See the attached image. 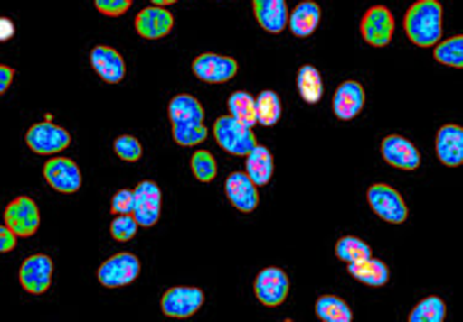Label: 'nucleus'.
I'll return each instance as SVG.
<instances>
[{
    "mask_svg": "<svg viewBox=\"0 0 463 322\" xmlns=\"http://www.w3.org/2000/svg\"><path fill=\"white\" fill-rule=\"evenodd\" d=\"M18 239H20V236L13 232L10 226H5V224L0 226V251H3V253H10V251L15 249Z\"/></svg>",
    "mask_w": 463,
    "mask_h": 322,
    "instance_id": "nucleus-38",
    "label": "nucleus"
},
{
    "mask_svg": "<svg viewBox=\"0 0 463 322\" xmlns=\"http://www.w3.org/2000/svg\"><path fill=\"white\" fill-rule=\"evenodd\" d=\"M360 32L367 45L387 47L392 42L394 35V18L392 13L383 5H374L365 13V18L360 23Z\"/></svg>",
    "mask_w": 463,
    "mask_h": 322,
    "instance_id": "nucleus-7",
    "label": "nucleus"
},
{
    "mask_svg": "<svg viewBox=\"0 0 463 322\" xmlns=\"http://www.w3.org/2000/svg\"><path fill=\"white\" fill-rule=\"evenodd\" d=\"M52 259L45 253H35L20 266V286L33 296H43L50 283H52Z\"/></svg>",
    "mask_w": 463,
    "mask_h": 322,
    "instance_id": "nucleus-9",
    "label": "nucleus"
},
{
    "mask_svg": "<svg viewBox=\"0 0 463 322\" xmlns=\"http://www.w3.org/2000/svg\"><path fill=\"white\" fill-rule=\"evenodd\" d=\"M114 215H134V189H118L111 199Z\"/></svg>",
    "mask_w": 463,
    "mask_h": 322,
    "instance_id": "nucleus-36",
    "label": "nucleus"
},
{
    "mask_svg": "<svg viewBox=\"0 0 463 322\" xmlns=\"http://www.w3.org/2000/svg\"><path fill=\"white\" fill-rule=\"evenodd\" d=\"M173 23H175V18L170 15L168 8L151 5V8H143L136 15V32L143 40H161V37H165L173 30Z\"/></svg>",
    "mask_w": 463,
    "mask_h": 322,
    "instance_id": "nucleus-15",
    "label": "nucleus"
},
{
    "mask_svg": "<svg viewBox=\"0 0 463 322\" xmlns=\"http://www.w3.org/2000/svg\"><path fill=\"white\" fill-rule=\"evenodd\" d=\"M407 37L417 47H437L444 32V8L439 0H417L404 18Z\"/></svg>",
    "mask_w": 463,
    "mask_h": 322,
    "instance_id": "nucleus-1",
    "label": "nucleus"
},
{
    "mask_svg": "<svg viewBox=\"0 0 463 322\" xmlns=\"http://www.w3.org/2000/svg\"><path fill=\"white\" fill-rule=\"evenodd\" d=\"M138 219L134 215H116V219L111 222V236L116 242H131L138 232Z\"/></svg>",
    "mask_w": 463,
    "mask_h": 322,
    "instance_id": "nucleus-33",
    "label": "nucleus"
},
{
    "mask_svg": "<svg viewBox=\"0 0 463 322\" xmlns=\"http://www.w3.org/2000/svg\"><path fill=\"white\" fill-rule=\"evenodd\" d=\"M237 69H240L237 60L213 52L200 54L193 62V72H195L197 79L205 81V84H224V81L234 79Z\"/></svg>",
    "mask_w": 463,
    "mask_h": 322,
    "instance_id": "nucleus-8",
    "label": "nucleus"
},
{
    "mask_svg": "<svg viewBox=\"0 0 463 322\" xmlns=\"http://www.w3.org/2000/svg\"><path fill=\"white\" fill-rule=\"evenodd\" d=\"M316 315H318V320L323 322L353 320V310L347 308L345 300H340V298H333V296L318 298V303H316Z\"/></svg>",
    "mask_w": 463,
    "mask_h": 322,
    "instance_id": "nucleus-26",
    "label": "nucleus"
},
{
    "mask_svg": "<svg viewBox=\"0 0 463 322\" xmlns=\"http://www.w3.org/2000/svg\"><path fill=\"white\" fill-rule=\"evenodd\" d=\"M296 87H298V94L306 104H318L323 97V79L321 72L311 67V64H303L298 74H296Z\"/></svg>",
    "mask_w": 463,
    "mask_h": 322,
    "instance_id": "nucleus-25",
    "label": "nucleus"
},
{
    "mask_svg": "<svg viewBox=\"0 0 463 322\" xmlns=\"http://www.w3.org/2000/svg\"><path fill=\"white\" fill-rule=\"evenodd\" d=\"M114 151L121 161L136 162V161H141L143 145L138 143V138H134V135H118L114 143Z\"/></svg>",
    "mask_w": 463,
    "mask_h": 322,
    "instance_id": "nucleus-34",
    "label": "nucleus"
},
{
    "mask_svg": "<svg viewBox=\"0 0 463 322\" xmlns=\"http://www.w3.org/2000/svg\"><path fill=\"white\" fill-rule=\"evenodd\" d=\"M153 5H163V8H168V5H173V3H178V0H151Z\"/></svg>",
    "mask_w": 463,
    "mask_h": 322,
    "instance_id": "nucleus-41",
    "label": "nucleus"
},
{
    "mask_svg": "<svg viewBox=\"0 0 463 322\" xmlns=\"http://www.w3.org/2000/svg\"><path fill=\"white\" fill-rule=\"evenodd\" d=\"M434 60H437L439 64H446V67L463 69V35L441 40V42L434 47Z\"/></svg>",
    "mask_w": 463,
    "mask_h": 322,
    "instance_id": "nucleus-28",
    "label": "nucleus"
},
{
    "mask_svg": "<svg viewBox=\"0 0 463 322\" xmlns=\"http://www.w3.org/2000/svg\"><path fill=\"white\" fill-rule=\"evenodd\" d=\"M5 226H10L18 236H33L40 229V209L30 198L13 199L5 207Z\"/></svg>",
    "mask_w": 463,
    "mask_h": 322,
    "instance_id": "nucleus-12",
    "label": "nucleus"
},
{
    "mask_svg": "<svg viewBox=\"0 0 463 322\" xmlns=\"http://www.w3.org/2000/svg\"><path fill=\"white\" fill-rule=\"evenodd\" d=\"M335 256L340 261H345L347 266L350 263H355V261H363L367 256H373V249L367 246L363 239H357V236H343L338 244H335Z\"/></svg>",
    "mask_w": 463,
    "mask_h": 322,
    "instance_id": "nucleus-30",
    "label": "nucleus"
},
{
    "mask_svg": "<svg viewBox=\"0 0 463 322\" xmlns=\"http://www.w3.org/2000/svg\"><path fill=\"white\" fill-rule=\"evenodd\" d=\"M247 175H250L257 185H269L271 175H274V158L264 145H257L254 151L247 155Z\"/></svg>",
    "mask_w": 463,
    "mask_h": 322,
    "instance_id": "nucleus-24",
    "label": "nucleus"
},
{
    "mask_svg": "<svg viewBox=\"0 0 463 322\" xmlns=\"http://www.w3.org/2000/svg\"><path fill=\"white\" fill-rule=\"evenodd\" d=\"M321 23V8L306 0V3H298L294 8V13L288 15V27L296 37H308L316 32V27Z\"/></svg>",
    "mask_w": 463,
    "mask_h": 322,
    "instance_id": "nucleus-22",
    "label": "nucleus"
},
{
    "mask_svg": "<svg viewBox=\"0 0 463 322\" xmlns=\"http://www.w3.org/2000/svg\"><path fill=\"white\" fill-rule=\"evenodd\" d=\"M203 303H205V296L200 288L175 286L163 293L161 310L168 317H193L203 308Z\"/></svg>",
    "mask_w": 463,
    "mask_h": 322,
    "instance_id": "nucleus-5",
    "label": "nucleus"
},
{
    "mask_svg": "<svg viewBox=\"0 0 463 322\" xmlns=\"http://www.w3.org/2000/svg\"><path fill=\"white\" fill-rule=\"evenodd\" d=\"M90 60H91V67H94V72L107 81V84H118V81L124 79V74H126L124 57L116 52L114 47H104V45L94 47Z\"/></svg>",
    "mask_w": 463,
    "mask_h": 322,
    "instance_id": "nucleus-18",
    "label": "nucleus"
},
{
    "mask_svg": "<svg viewBox=\"0 0 463 322\" xmlns=\"http://www.w3.org/2000/svg\"><path fill=\"white\" fill-rule=\"evenodd\" d=\"M43 175L50 188L64 192V195H71L81 188L80 165L70 158H50L43 168Z\"/></svg>",
    "mask_w": 463,
    "mask_h": 322,
    "instance_id": "nucleus-10",
    "label": "nucleus"
},
{
    "mask_svg": "<svg viewBox=\"0 0 463 322\" xmlns=\"http://www.w3.org/2000/svg\"><path fill=\"white\" fill-rule=\"evenodd\" d=\"M168 116L173 125H205V111L200 106V101L193 99L190 94H178L175 99L170 101Z\"/></svg>",
    "mask_w": 463,
    "mask_h": 322,
    "instance_id": "nucleus-21",
    "label": "nucleus"
},
{
    "mask_svg": "<svg viewBox=\"0 0 463 322\" xmlns=\"http://www.w3.org/2000/svg\"><path fill=\"white\" fill-rule=\"evenodd\" d=\"M350 276L355 278V281H360V283H365V286L380 288L390 281V271H387V266H384L383 261L367 256V259L350 263Z\"/></svg>",
    "mask_w": 463,
    "mask_h": 322,
    "instance_id": "nucleus-23",
    "label": "nucleus"
},
{
    "mask_svg": "<svg viewBox=\"0 0 463 322\" xmlns=\"http://www.w3.org/2000/svg\"><path fill=\"white\" fill-rule=\"evenodd\" d=\"M257 188L259 185L247 172H232L230 178H227V185H224V195L240 212L250 215L259 205Z\"/></svg>",
    "mask_w": 463,
    "mask_h": 322,
    "instance_id": "nucleus-14",
    "label": "nucleus"
},
{
    "mask_svg": "<svg viewBox=\"0 0 463 322\" xmlns=\"http://www.w3.org/2000/svg\"><path fill=\"white\" fill-rule=\"evenodd\" d=\"M439 161L449 168L463 165V128L461 125H444L437 133Z\"/></svg>",
    "mask_w": 463,
    "mask_h": 322,
    "instance_id": "nucleus-19",
    "label": "nucleus"
},
{
    "mask_svg": "<svg viewBox=\"0 0 463 322\" xmlns=\"http://www.w3.org/2000/svg\"><path fill=\"white\" fill-rule=\"evenodd\" d=\"M13 77H15V72L10 69V67H0V94H5V91L10 89V84H13Z\"/></svg>",
    "mask_w": 463,
    "mask_h": 322,
    "instance_id": "nucleus-39",
    "label": "nucleus"
},
{
    "mask_svg": "<svg viewBox=\"0 0 463 322\" xmlns=\"http://www.w3.org/2000/svg\"><path fill=\"white\" fill-rule=\"evenodd\" d=\"M25 143L30 145V151L40 152V155H57L71 143V135L60 125L43 121V124H35L27 131Z\"/></svg>",
    "mask_w": 463,
    "mask_h": 322,
    "instance_id": "nucleus-6",
    "label": "nucleus"
},
{
    "mask_svg": "<svg viewBox=\"0 0 463 322\" xmlns=\"http://www.w3.org/2000/svg\"><path fill=\"white\" fill-rule=\"evenodd\" d=\"M254 293L261 305L279 308L288 296V276L281 269H264L254 281Z\"/></svg>",
    "mask_w": 463,
    "mask_h": 322,
    "instance_id": "nucleus-13",
    "label": "nucleus"
},
{
    "mask_svg": "<svg viewBox=\"0 0 463 322\" xmlns=\"http://www.w3.org/2000/svg\"><path fill=\"white\" fill-rule=\"evenodd\" d=\"M365 106V89L357 81H345L340 84L333 94V114L340 121H353V118Z\"/></svg>",
    "mask_w": 463,
    "mask_h": 322,
    "instance_id": "nucleus-16",
    "label": "nucleus"
},
{
    "mask_svg": "<svg viewBox=\"0 0 463 322\" xmlns=\"http://www.w3.org/2000/svg\"><path fill=\"white\" fill-rule=\"evenodd\" d=\"M254 18L267 32L279 35L288 23L286 0H254Z\"/></svg>",
    "mask_w": 463,
    "mask_h": 322,
    "instance_id": "nucleus-20",
    "label": "nucleus"
},
{
    "mask_svg": "<svg viewBox=\"0 0 463 322\" xmlns=\"http://www.w3.org/2000/svg\"><path fill=\"white\" fill-rule=\"evenodd\" d=\"M190 168H193V175H195L200 182H213L217 178V161H214L213 152L197 151L190 161Z\"/></svg>",
    "mask_w": 463,
    "mask_h": 322,
    "instance_id": "nucleus-32",
    "label": "nucleus"
},
{
    "mask_svg": "<svg viewBox=\"0 0 463 322\" xmlns=\"http://www.w3.org/2000/svg\"><path fill=\"white\" fill-rule=\"evenodd\" d=\"M173 138L178 145H200L207 138L205 125H173Z\"/></svg>",
    "mask_w": 463,
    "mask_h": 322,
    "instance_id": "nucleus-35",
    "label": "nucleus"
},
{
    "mask_svg": "<svg viewBox=\"0 0 463 322\" xmlns=\"http://www.w3.org/2000/svg\"><path fill=\"white\" fill-rule=\"evenodd\" d=\"M214 141L220 143V148L232 155L247 158L254 148H257V135L251 133V125H244L241 121L232 116H222L214 121Z\"/></svg>",
    "mask_w": 463,
    "mask_h": 322,
    "instance_id": "nucleus-2",
    "label": "nucleus"
},
{
    "mask_svg": "<svg viewBox=\"0 0 463 322\" xmlns=\"http://www.w3.org/2000/svg\"><path fill=\"white\" fill-rule=\"evenodd\" d=\"M134 216L141 226H156L161 219V188L143 179L134 189Z\"/></svg>",
    "mask_w": 463,
    "mask_h": 322,
    "instance_id": "nucleus-11",
    "label": "nucleus"
},
{
    "mask_svg": "<svg viewBox=\"0 0 463 322\" xmlns=\"http://www.w3.org/2000/svg\"><path fill=\"white\" fill-rule=\"evenodd\" d=\"M383 158L392 168H400V170H417L419 162V151L414 148V143H410L407 138L402 135H387L383 141Z\"/></svg>",
    "mask_w": 463,
    "mask_h": 322,
    "instance_id": "nucleus-17",
    "label": "nucleus"
},
{
    "mask_svg": "<svg viewBox=\"0 0 463 322\" xmlns=\"http://www.w3.org/2000/svg\"><path fill=\"white\" fill-rule=\"evenodd\" d=\"M367 202L373 207L374 215L390 224H402L410 215L402 195L390 185H373L367 189Z\"/></svg>",
    "mask_w": 463,
    "mask_h": 322,
    "instance_id": "nucleus-4",
    "label": "nucleus"
},
{
    "mask_svg": "<svg viewBox=\"0 0 463 322\" xmlns=\"http://www.w3.org/2000/svg\"><path fill=\"white\" fill-rule=\"evenodd\" d=\"M15 35V25L10 18H0V42H8Z\"/></svg>",
    "mask_w": 463,
    "mask_h": 322,
    "instance_id": "nucleus-40",
    "label": "nucleus"
},
{
    "mask_svg": "<svg viewBox=\"0 0 463 322\" xmlns=\"http://www.w3.org/2000/svg\"><path fill=\"white\" fill-rule=\"evenodd\" d=\"M446 305L441 298H424L421 303L414 305L410 313V322H444Z\"/></svg>",
    "mask_w": 463,
    "mask_h": 322,
    "instance_id": "nucleus-31",
    "label": "nucleus"
},
{
    "mask_svg": "<svg viewBox=\"0 0 463 322\" xmlns=\"http://www.w3.org/2000/svg\"><path fill=\"white\" fill-rule=\"evenodd\" d=\"M230 114L244 125L259 124L257 116V99L247 91H234L230 97Z\"/></svg>",
    "mask_w": 463,
    "mask_h": 322,
    "instance_id": "nucleus-27",
    "label": "nucleus"
},
{
    "mask_svg": "<svg viewBox=\"0 0 463 322\" xmlns=\"http://www.w3.org/2000/svg\"><path fill=\"white\" fill-rule=\"evenodd\" d=\"M134 0H94V5L101 15H109V18H118L124 15L126 10L131 8Z\"/></svg>",
    "mask_w": 463,
    "mask_h": 322,
    "instance_id": "nucleus-37",
    "label": "nucleus"
},
{
    "mask_svg": "<svg viewBox=\"0 0 463 322\" xmlns=\"http://www.w3.org/2000/svg\"><path fill=\"white\" fill-rule=\"evenodd\" d=\"M141 273V261L134 253H116L99 266V283L107 288H121L134 283Z\"/></svg>",
    "mask_w": 463,
    "mask_h": 322,
    "instance_id": "nucleus-3",
    "label": "nucleus"
},
{
    "mask_svg": "<svg viewBox=\"0 0 463 322\" xmlns=\"http://www.w3.org/2000/svg\"><path fill=\"white\" fill-rule=\"evenodd\" d=\"M257 116L261 125H277L281 118V99L277 91H261L257 97Z\"/></svg>",
    "mask_w": 463,
    "mask_h": 322,
    "instance_id": "nucleus-29",
    "label": "nucleus"
}]
</instances>
